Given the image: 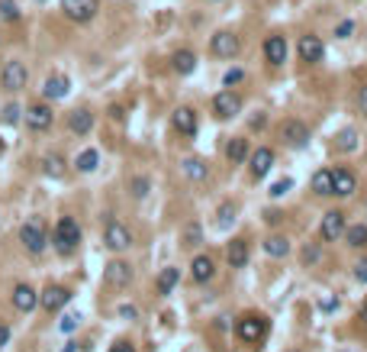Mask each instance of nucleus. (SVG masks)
I'll use <instances>...</instances> for the list:
<instances>
[{"instance_id": "obj_1", "label": "nucleus", "mask_w": 367, "mask_h": 352, "mask_svg": "<svg viewBox=\"0 0 367 352\" xmlns=\"http://www.w3.org/2000/svg\"><path fill=\"white\" fill-rule=\"evenodd\" d=\"M52 242H55V249L62 255H71L77 246H81V226H77L75 217H62L55 223V230H52Z\"/></svg>"}, {"instance_id": "obj_2", "label": "nucleus", "mask_w": 367, "mask_h": 352, "mask_svg": "<svg viewBox=\"0 0 367 352\" xmlns=\"http://www.w3.org/2000/svg\"><path fill=\"white\" fill-rule=\"evenodd\" d=\"M20 242H23V249H26V252H33V255L45 252V246H49V236H45V226H42L39 217L26 220V223L20 226Z\"/></svg>"}, {"instance_id": "obj_3", "label": "nucleus", "mask_w": 367, "mask_h": 352, "mask_svg": "<svg viewBox=\"0 0 367 352\" xmlns=\"http://www.w3.org/2000/svg\"><path fill=\"white\" fill-rule=\"evenodd\" d=\"M26 81H29V68L20 62V58H13V62H7L4 68H0V87H4V91L16 94V91L26 87Z\"/></svg>"}, {"instance_id": "obj_4", "label": "nucleus", "mask_w": 367, "mask_h": 352, "mask_svg": "<svg viewBox=\"0 0 367 352\" xmlns=\"http://www.w3.org/2000/svg\"><path fill=\"white\" fill-rule=\"evenodd\" d=\"M264 330H268V320L258 317V314H248V317L236 320V336H239V343H245V346L261 343Z\"/></svg>"}, {"instance_id": "obj_5", "label": "nucleus", "mask_w": 367, "mask_h": 352, "mask_svg": "<svg viewBox=\"0 0 367 352\" xmlns=\"http://www.w3.org/2000/svg\"><path fill=\"white\" fill-rule=\"evenodd\" d=\"M23 120H26V127L33 129V133H45V129L55 123V113H52L49 104H29L26 113H23Z\"/></svg>"}, {"instance_id": "obj_6", "label": "nucleus", "mask_w": 367, "mask_h": 352, "mask_svg": "<svg viewBox=\"0 0 367 352\" xmlns=\"http://www.w3.org/2000/svg\"><path fill=\"white\" fill-rule=\"evenodd\" d=\"M62 10L71 23H90L100 10V0H65Z\"/></svg>"}, {"instance_id": "obj_7", "label": "nucleus", "mask_w": 367, "mask_h": 352, "mask_svg": "<svg viewBox=\"0 0 367 352\" xmlns=\"http://www.w3.org/2000/svg\"><path fill=\"white\" fill-rule=\"evenodd\" d=\"M213 113H216V120H232V117H239V113H242L239 94L236 91H219L213 97Z\"/></svg>"}, {"instance_id": "obj_8", "label": "nucleus", "mask_w": 367, "mask_h": 352, "mask_svg": "<svg viewBox=\"0 0 367 352\" xmlns=\"http://www.w3.org/2000/svg\"><path fill=\"white\" fill-rule=\"evenodd\" d=\"M68 301H71V291L62 288V284H49V288L39 294V307L45 310V314H58Z\"/></svg>"}, {"instance_id": "obj_9", "label": "nucleus", "mask_w": 367, "mask_h": 352, "mask_svg": "<svg viewBox=\"0 0 367 352\" xmlns=\"http://www.w3.org/2000/svg\"><path fill=\"white\" fill-rule=\"evenodd\" d=\"M104 242L113 249V252H123V249L132 246V233L126 230V223H119V220H110L104 230Z\"/></svg>"}, {"instance_id": "obj_10", "label": "nucleus", "mask_w": 367, "mask_h": 352, "mask_svg": "<svg viewBox=\"0 0 367 352\" xmlns=\"http://www.w3.org/2000/svg\"><path fill=\"white\" fill-rule=\"evenodd\" d=\"M280 139H284L287 146L303 149L306 142H310V129H306V123H300V120H284L280 123Z\"/></svg>"}, {"instance_id": "obj_11", "label": "nucleus", "mask_w": 367, "mask_h": 352, "mask_svg": "<svg viewBox=\"0 0 367 352\" xmlns=\"http://www.w3.org/2000/svg\"><path fill=\"white\" fill-rule=\"evenodd\" d=\"M341 230H345V213H341V210H329L326 217H322V223H319V236H322L326 242L339 240Z\"/></svg>"}, {"instance_id": "obj_12", "label": "nucleus", "mask_w": 367, "mask_h": 352, "mask_svg": "<svg viewBox=\"0 0 367 352\" xmlns=\"http://www.w3.org/2000/svg\"><path fill=\"white\" fill-rule=\"evenodd\" d=\"M209 52L219 58H236L239 55V36L236 33H216L213 43H209Z\"/></svg>"}, {"instance_id": "obj_13", "label": "nucleus", "mask_w": 367, "mask_h": 352, "mask_svg": "<svg viewBox=\"0 0 367 352\" xmlns=\"http://www.w3.org/2000/svg\"><path fill=\"white\" fill-rule=\"evenodd\" d=\"M297 52H300V58H303V62L316 65V62H322V55H326V46H322V39H319V36H303V39L297 43Z\"/></svg>"}, {"instance_id": "obj_14", "label": "nucleus", "mask_w": 367, "mask_h": 352, "mask_svg": "<svg viewBox=\"0 0 367 352\" xmlns=\"http://www.w3.org/2000/svg\"><path fill=\"white\" fill-rule=\"evenodd\" d=\"M68 91H71V81L65 75H52V78H45V85H42V97L45 100H62V97H68Z\"/></svg>"}, {"instance_id": "obj_15", "label": "nucleus", "mask_w": 367, "mask_h": 352, "mask_svg": "<svg viewBox=\"0 0 367 352\" xmlns=\"http://www.w3.org/2000/svg\"><path fill=\"white\" fill-rule=\"evenodd\" d=\"M171 123H174V129H177L180 136H194L197 133V113L190 110V107H177V110L171 113Z\"/></svg>"}, {"instance_id": "obj_16", "label": "nucleus", "mask_w": 367, "mask_h": 352, "mask_svg": "<svg viewBox=\"0 0 367 352\" xmlns=\"http://www.w3.org/2000/svg\"><path fill=\"white\" fill-rule=\"evenodd\" d=\"M106 282L116 284V288H126V284L132 282V265L123 259H113L110 265H106Z\"/></svg>"}, {"instance_id": "obj_17", "label": "nucleus", "mask_w": 367, "mask_h": 352, "mask_svg": "<svg viewBox=\"0 0 367 352\" xmlns=\"http://www.w3.org/2000/svg\"><path fill=\"white\" fill-rule=\"evenodd\" d=\"M13 307L20 310V314H29V310L39 307V294H35V288H29V284H16L13 288Z\"/></svg>"}, {"instance_id": "obj_18", "label": "nucleus", "mask_w": 367, "mask_h": 352, "mask_svg": "<svg viewBox=\"0 0 367 352\" xmlns=\"http://www.w3.org/2000/svg\"><path fill=\"white\" fill-rule=\"evenodd\" d=\"M354 188H358V181H354V175L348 169H335L332 171V194H339V198H351Z\"/></svg>"}, {"instance_id": "obj_19", "label": "nucleus", "mask_w": 367, "mask_h": 352, "mask_svg": "<svg viewBox=\"0 0 367 352\" xmlns=\"http://www.w3.org/2000/svg\"><path fill=\"white\" fill-rule=\"evenodd\" d=\"M264 58H268L270 65H284V62H287V43H284V36H268V39H264Z\"/></svg>"}, {"instance_id": "obj_20", "label": "nucleus", "mask_w": 367, "mask_h": 352, "mask_svg": "<svg viewBox=\"0 0 367 352\" xmlns=\"http://www.w3.org/2000/svg\"><path fill=\"white\" fill-rule=\"evenodd\" d=\"M68 129H71L75 136H87L90 129H94V113L84 110V107L71 110V117H68Z\"/></svg>"}, {"instance_id": "obj_21", "label": "nucleus", "mask_w": 367, "mask_h": 352, "mask_svg": "<svg viewBox=\"0 0 367 352\" xmlns=\"http://www.w3.org/2000/svg\"><path fill=\"white\" fill-rule=\"evenodd\" d=\"M213 275H216V262L209 259V255H197L194 265H190V278H194L197 284H207Z\"/></svg>"}, {"instance_id": "obj_22", "label": "nucleus", "mask_w": 367, "mask_h": 352, "mask_svg": "<svg viewBox=\"0 0 367 352\" xmlns=\"http://www.w3.org/2000/svg\"><path fill=\"white\" fill-rule=\"evenodd\" d=\"M251 155V178H264L270 171V165H274V152L270 149H255V152H248Z\"/></svg>"}, {"instance_id": "obj_23", "label": "nucleus", "mask_w": 367, "mask_h": 352, "mask_svg": "<svg viewBox=\"0 0 367 352\" xmlns=\"http://www.w3.org/2000/svg\"><path fill=\"white\" fill-rule=\"evenodd\" d=\"M171 68L177 71V75H194V68H197V55L190 49H177L171 55Z\"/></svg>"}, {"instance_id": "obj_24", "label": "nucleus", "mask_w": 367, "mask_h": 352, "mask_svg": "<svg viewBox=\"0 0 367 352\" xmlns=\"http://www.w3.org/2000/svg\"><path fill=\"white\" fill-rule=\"evenodd\" d=\"M226 259L232 268H245V262H248V242L245 240H232L226 249Z\"/></svg>"}, {"instance_id": "obj_25", "label": "nucleus", "mask_w": 367, "mask_h": 352, "mask_svg": "<svg viewBox=\"0 0 367 352\" xmlns=\"http://www.w3.org/2000/svg\"><path fill=\"white\" fill-rule=\"evenodd\" d=\"M264 252H268L270 259H284V255L290 252V240H287V236H268V240H264Z\"/></svg>"}, {"instance_id": "obj_26", "label": "nucleus", "mask_w": 367, "mask_h": 352, "mask_svg": "<svg viewBox=\"0 0 367 352\" xmlns=\"http://www.w3.org/2000/svg\"><path fill=\"white\" fill-rule=\"evenodd\" d=\"M248 139H229V146H226V155H229V162H236V165H242L245 159H248Z\"/></svg>"}, {"instance_id": "obj_27", "label": "nucleus", "mask_w": 367, "mask_h": 352, "mask_svg": "<svg viewBox=\"0 0 367 352\" xmlns=\"http://www.w3.org/2000/svg\"><path fill=\"white\" fill-rule=\"evenodd\" d=\"M177 282H180V272H177V268H165V272L158 275V294H171Z\"/></svg>"}, {"instance_id": "obj_28", "label": "nucleus", "mask_w": 367, "mask_h": 352, "mask_svg": "<svg viewBox=\"0 0 367 352\" xmlns=\"http://www.w3.org/2000/svg\"><path fill=\"white\" fill-rule=\"evenodd\" d=\"M42 171H45L49 178H62L65 175V159L62 155H45V159H42Z\"/></svg>"}, {"instance_id": "obj_29", "label": "nucleus", "mask_w": 367, "mask_h": 352, "mask_svg": "<svg viewBox=\"0 0 367 352\" xmlns=\"http://www.w3.org/2000/svg\"><path fill=\"white\" fill-rule=\"evenodd\" d=\"M341 236H345L348 246H354V249L367 246V226H348V230H341Z\"/></svg>"}, {"instance_id": "obj_30", "label": "nucleus", "mask_w": 367, "mask_h": 352, "mask_svg": "<svg viewBox=\"0 0 367 352\" xmlns=\"http://www.w3.org/2000/svg\"><path fill=\"white\" fill-rule=\"evenodd\" d=\"M312 191H316V194H332V171H316V175H312Z\"/></svg>"}, {"instance_id": "obj_31", "label": "nucleus", "mask_w": 367, "mask_h": 352, "mask_svg": "<svg viewBox=\"0 0 367 352\" xmlns=\"http://www.w3.org/2000/svg\"><path fill=\"white\" fill-rule=\"evenodd\" d=\"M184 175L187 178H194V181H203V178H207V165L200 162V159H184Z\"/></svg>"}, {"instance_id": "obj_32", "label": "nucleus", "mask_w": 367, "mask_h": 352, "mask_svg": "<svg viewBox=\"0 0 367 352\" xmlns=\"http://www.w3.org/2000/svg\"><path fill=\"white\" fill-rule=\"evenodd\" d=\"M97 162H100V155L94 152V149H87V152H81V155H77L75 169H77V171H84V175H87V171H94V169H97Z\"/></svg>"}, {"instance_id": "obj_33", "label": "nucleus", "mask_w": 367, "mask_h": 352, "mask_svg": "<svg viewBox=\"0 0 367 352\" xmlns=\"http://www.w3.org/2000/svg\"><path fill=\"white\" fill-rule=\"evenodd\" d=\"M216 223H219V226H232V223H236V204H222L219 210H216Z\"/></svg>"}, {"instance_id": "obj_34", "label": "nucleus", "mask_w": 367, "mask_h": 352, "mask_svg": "<svg viewBox=\"0 0 367 352\" xmlns=\"http://www.w3.org/2000/svg\"><path fill=\"white\" fill-rule=\"evenodd\" d=\"M0 16L4 20H20V10H16L13 0H0Z\"/></svg>"}, {"instance_id": "obj_35", "label": "nucleus", "mask_w": 367, "mask_h": 352, "mask_svg": "<svg viewBox=\"0 0 367 352\" xmlns=\"http://www.w3.org/2000/svg\"><path fill=\"white\" fill-rule=\"evenodd\" d=\"M23 120V110L16 104H10V107H4V123H10V127H13V123H20Z\"/></svg>"}, {"instance_id": "obj_36", "label": "nucleus", "mask_w": 367, "mask_h": 352, "mask_svg": "<svg viewBox=\"0 0 367 352\" xmlns=\"http://www.w3.org/2000/svg\"><path fill=\"white\" fill-rule=\"evenodd\" d=\"M77 324H81V314H68V317L62 320V333H75Z\"/></svg>"}, {"instance_id": "obj_37", "label": "nucleus", "mask_w": 367, "mask_h": 352, "mask_svg": "<svg viewBox=\"0 0 367 352\" xmlns=\"http://www.w3.org/2000/svg\"><path fill=\"white\" fill-rule=\"evenodd\" d=\"M132 194H136V198H146V194H148V181H146V178H136V181H132Z\"/></svg>"}, {"instance_id": "obj_38", "label": "nucleus", "mask_w": 367, "mask_h": 352, "mask_svg": "<svg viewBox=\"0 0 367 352\" xmlns=\"http://www.w3.org/2000/svg\"><path fill=\"white\" fill-rule=\"evenodd\" d=\"M354 139H358V136H354V129H345V133L339 136V146L341 149H354Z\"/></svg>"}, {"instance_id": "obj_39", "label": "nucleus", "mask_w": 367, "mask_h": 352, "mask_svg": "<svg viewBox=\"0 0 367 352\" xmlns=\"http://www.w3.org/2000/svg\"><path fill=\"white\" fill-rule=\"evenodd\" d=\"M354 33V23L351 20H345V23H339V29H335V36H339V39H348V36Z\"/></svg>"}, {"instance_id": "obj_40", "label": "nucleus", "mask_w": 367, "mask_h": 352, "mask_svg": "<svg viewBox=\"0 0 367 352\" xmlns=\"http://www.w3.org/2000/svg\"><path fill=\"white\" fill-rule=\"evenodd\" d=\"M242 78H245V71H242V68H232V71H229V75H226V87L239 85V81H242Z\"/></svg>"}, {"instance_id": "obj_41", "label": "nucleus", "mask_w": 367, "mask_h": 352, "mask_svg": "<svg viewBox=\"0 0 367 352\" xmlns=\"http://www.w3.org/2000/svg\"><path fill=\"white\" fill-rule=\"evenodd\" d=\"M200 236H203V233H200V226H187V233H184V240H187V242H197V240H200Z\"/></svg>"}, {"instance_id": "obj_42", "label": "nucleus", "mask_w": 367, "mask_h": 352, "mask_svg": "<svg viewBox=\"0 0 367 352\" xmlns=\"http://www.w3.org/2000/svg\"><path fill=\"white\" fill-rule=\"evenodd\" d=\"M287 191H290V181L284 178V181H278L274 188H270V194H274V198H280V194H287Z\"/></svg>"}, {"instance_id": "obj_43", "label": "nucleus", "mask_w": 367, "mask_h": 352, "mask_svg": "<svg viewBox=\"0 0 367 352\" xmlns=\"http://www.w3.org/2000/svg\"><path fill=\"white\" fill-rule=\"evenodd\" d=\"M110 352H136V346L126 343V339H119V343H113V346H110Z\"/></svg>"}, {"instance_id": "obj_44", "label": "nucleus", "mask_w": 367, "mask_h": 352, "mask_svg": "<svg viewBox=\"0 0 367 352\" xmlns=\"http://www.w3.org/2000/svg\"><path fill=\"white\" fill-rule=\"evenodd\" d=\"M354 278H358V282H367V259L358 262V268H354Z\"/></svg>"}, {"instance_id": "obj_45", "label": "nucleus", "mask_w": 367, "mask_h": 352, "mask_svg": "<svg viewBox=\"0 0 367 352\" xmlns=\"http://www.w3.org/2000/svg\"><path fill=\"white\" fill-rule=\"evenodd\" d=\"M7 339H10V326L0 324V346H7Z\"/></svg>"}, {"instance_id": "obj_46", "label": "nucleus", "mask_w": 367, "mask_h": 352, "mask_svg": "<svg viewBox=\"0 0 367 352\" xmlns=\"http://www.w3.org/2000/svg\"><path fill=\"white\" fill-rule=\"evenodd\" d=\"M119 317L132 320V317H136V307H119Z\"/></svg>"}, {"instance_id": "obj_47", "label": "nucleus", "mask_w": 367, "mask_h": 352, "mask_svg": "<svg viewBox=\"0 0 367 352\" xmlns=\"http://www.w3.org/2000/svg\"><path fill=\"white\" fill-rule=\"evenodd\" d=\"M361 320H364V324H367V301L361 304Z\"/></svg>"}, {"instance_id": "obj_48", "label": "nucleus", "mask_w": 367, "mask_h": 352, "mask_svg": "<svg viewBox=\"0 0 367 352\" xmlns=\"http://www.w3.org/2000/svg\"><path fill=\"white\" fill-rule=\"evenodd\" d=\"M361 107H364V110H367V87H364V91H361Z\"/></svg>"}, {"instance_id": "obj_49", "label": "nucleus", "mask_w": 367, "mask_h": 352, "mask_svg": "<svg viewBox=\"0 0 367 352\" xmlns=\"http://www.w3.org/2000/svg\"><path fill=\"white\" fill-rule=\"evenodd\" d=\"M65 352H75V343H68V349H65Z\"/></svg>"}]
</instances>
